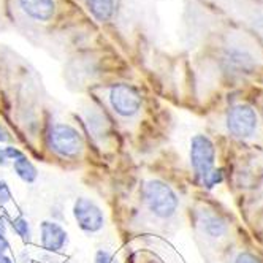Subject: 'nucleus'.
I'll return each instance as SVG.
<instances>
[{"instance_id": "1", "label": "nucleus", "mask_w": 263, "mask_h": 263, "mask_svg": "<svg viewBox=\"0 0 263 263\" xmlns=\"http://www.w3.org/2000/svg\"><path fill=\"white\" fill-rule=\"evenodd\" d=\"M143 197L147 210L159 219H170L178 211V195L170 185L160 179L147 181L143 189Z\"/></svg>"}, {"instance_id": "2", "label": "nucleus", "mask_w": 263, "mask_h": 263, "mask_svg": "<svg viewBox=\"0 0 263 263\" xmlns=\"http://www.w3.org/2000/svg\"><path fill=\"white\" fill-rule=\"evenodd\" d=\"M51 151L64 159H77L84 149V141L80 132L70 124H52L48 134Z\"/></svg>"}, {"instance_id": "3", "label": "nucleus", "mask_w": 263, "mask_h": 263, "mask_svg": "<svg viewBox=\"0 0 263 263\" xmlns=\"http://www.w3.org/2000/svg\"><path fill=\"white\" fill-rule=\"evenodd\" d=\"M216 147L213 141L206 137V135H195L191 140V165L194 168L195 176L204 182L216 168Z\"/></svg>"}, {"instance_id": "4", "label": "nucleus", "mask_w": 263, "mask_h": 263, "mask_svg": "<svg viewBox=\"0 0 263 263\" xmlns=\"http://www.w3.org/2000/svg\"><path fill=\"white\" fill-rule=\"evenodd\" d=\"M108 102L121 118H134L141 109V96L128 84H112L108 90Z\"/></svg>"}, {"instance_id": "5", "label": "nucleus", "mask_w": 263, "mask_h": 263, "mask_svg": "<svg viewBox=\"0 0 263 263\" xmlns=\"http://www.w3.org/2000/svg\"><path fill=\"white\" fill-rule=\"evenodd\" d=\"M71 211L78 227L86 233H99L105 227V214L102 208L87 197H78L74 200Z\"/></svg>"}, {"instance_id": "6", "label": "nucleus", "mask_w": 263, "mask_h": 263, "mask_svg": "<svg viewBox=\"0 0 263 263\" xmlns=\"http://www.w3.org/2000/svg\"><path fill=\"white\" fill-rule=\"evenodd\" d=\"M258 125L257 112L249 105H235L227 112V128L235 138H249Z\"/></svg>"}, {"instance_id": "7", "label": "nucleus", "mask_w": 263, "mask_h": 263, "mask_svg": "<svg viewBox=\"0 0 263 263\" xmlns=\"http://www.w3.org/2000/svg\"><path fill=\"white\" fill-rule=\"evenodd\" d=\"M16 7L26 20L42 24L52 21L58 11L55 0H16Z\"/></svg>"}, {"instance_id": "8", "label": "nucleus", "mask_w": 263, "mask_h": 263, "mask_svg": "<svg viewBox=\"0 0 263 263\" xmlns=\"http://www.w3.org/2000/svg\"><path fill=\"white\" fill-rule=\"evenodd\" d=\"M40 246L51 254L65 251L68 246L67 230L55 220H43L40 223Z\"/></svg>"}, {"instance_id": "9", "label": "nucleus", "mask_w": 263, "mask_h": 263, "mask_svg": "<svg viewBox=\"0 0 263 263\" xmlns=\"http://www.w3.org/2000/svg\"><path fill=\"white\" fill-rule=\"evenodd\" d=\"M222 65L223 70L230 73L232 77H242V74L252 73L257 67V62L251 52L239 48H232L225 51L222 58Z\"/></svg>"}, {"instance_id": "10", "label": "nucleus", "mask_w": 263, "mask_h": 263, "mask_svg": "<svg viewBox=\"0 0 263 263\" xmlns=\"http://www.w3.org/2000/svg\"><path fill=\"white\" fill-rule=\"evenodd\" d=\"M197 225L201 233L211 239H220L229 233V222L210 208H203L197 213Z\"/></svg>"}, {"instance_id": "11", "label": "nucleus", "mask_w": 263, "mask_h": 263, "mask_svg": "<svg viewBox=\"0 0 263 263\" xmlns=\"http://www.w3.org/2000/svg\"><path fill=\"white\" fill-rule=\"evenodd\" d=\"M87 10L99 23H108L115 17L118 0H84Z\"/></svg>"}, {"instance_id": "12", "label": "nucleus", "mask_w": 263, "mask_h": 263, "mask_svg": "<svg viewBox=\"0 0 263 263\" xmlns=\"http://www.w3.org/2000/svg\"><path fill=\"white\" fill-rule=\"evenodd\" d=\"M13 170L16 173V176L21 181H24L26 184H33L39 178V170L36 166L32 163V160L24 154L20 159L13 160Z\"/></svg>"}, {"instance_id": "13", "label": "nucleus", "mask_w": 263, "mask_h": 263, "mask_svg": "<svg viewBox=\"0 0 263 263\" xmlns=\"http://www.w3.org/2000/svg\"><path fill=\"white\" fill-rule=\"evenodd\" d=\"M10 225H11L13 232L20 236L24 242L32 241V229H30V223H29V220L26 217L17 216V217L10 220Z\"/></svg>"}, {"instance_id": "14", "label": "nucleus", "mask_w": 263, "mask_h": 263, "mask_svg": "<svg viewBox=\"0 0 263 263\" xmlns=\"http://www.w3.org/2000/svg\"><path fill=\"white\" fill-rule=\"evenodd\" d=\"M8 249H10V242L7 239V222L4 217H0V254L5 255Z\"/></svg>"}, {"instance_id": "15", "label": "nucleus", "mask_w": 263, "mask_h": 263, "mask_svg": "<svg viewBox=\"0 0 263 263\" xmlns=\"http://www.w3.org/2000/svg\"><path fill=\"white\" fill-rule=\"evenodd\" d=\"M11 200H13V197H11V191H10L7 181L0 179V206L8 204Z\"/></svg>"}, {"instance_id": "16", "label": "nucleus", "mask_w": 263, "mask_h": 263, "mask_svg": "<svg viewBox=\"0 0 263 263\" xmlns=\"http://www.w3.org/2000/svg\"><path fill=\"white\" fill-rule=\"evenodd\" d=\"M93 263H119V261L111 252L100 249V251H97L96 257H93Z\"/></svg>"}, {"instance_id": "17", "label": "nucleus", "mask_w": 263, "mask_h": 263, "mask_svg": "<svg viewBox=\"0 0 263 263\" xmlns=\"http://www.w3.org/2000/svg\"><path fill=\"white\" fill-rule=\"evenodd\" d=\"M4 153H5V156H7V159L8 160H16V159H20L21 156H24V153L21 151V149L20 147H16V146H5L4 147Z\"/></svg>"}, {"instance_id": "18", "label": "nucleus", "mask_w": 263, "mask_h": 263, "mask_svg": "<svg viewBox=\"0 0 263 263\" xmlns=\"http://www.w3.org/2000/svg\"><path fill=\"white\" fill-rule=\"evenodd\" d=\"M235 263H260V261L251 252H239L235 258Z\"/></svg>"}, {"instance_id": "19", "label": "nucleus", "mask_w": 263, "mask_h": 263, "mask_svg": "<svg viewBox=\"0 0 263 263\" xmlns=\"http://www.w3.org/2000/svg\"><path fill=\"white\" fill-rule=\"evenodd\" d=\"M11 141V135H10V132L5 128V125L0 122V143H8Z\"/></svg>"}, {"instance_id": "20", "label": "nucleus", "mask_w": 263, "mask_h": 263, "mask_svg": "<svg viewBox=\"0 0 263 263\" xmlns=\"http://www.w3.org/2000/svg\"><path fill=\"white\" fill-rule=\"evenodd\" d=\"M10 163V160L7 159L5 153H4V147H0V166H7Z\"/></svg>"}, {"instance_id": "21", "label": "nucleus", "mask_w": 263, "mask_h": 263, "mask_svg": "<svg viewBox=\"0 0 263 263\" xmlns=\"http://www.w3.org/2000/svg\"><path fill=\"white\" fill-rule=\"evenodd\" d=\"M0 263H13V260L8 255H4L2 258H0Z\"/></svg>"}, {"instance_id": "22", "label": "nucleus", "mask_w": 263, "mask_h": 263, "mask_svg": "<svg viewBox=\"0 0 263 263\" xmlns=\"http://www.w3.org/2000/svg\"><path fill=\"white\" fill-rule=\"evenodd\" d=\"M2 257H4V255H2V254H0V258H2Z\"/></svg>"}]
</instances>
